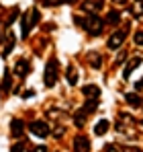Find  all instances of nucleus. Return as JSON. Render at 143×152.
I'll use <instances>...</instances> for the list:
<instances>
[{
  "instance_id": "nucleus-14",
  "label": "nucleus",
  "mask_w": 143,
  "mask_h": 152,
  "mask_svg": "<svg viewBox=\"0 0 143 152\" xmlns=\"http://www.w3.org/2000/svg\"><path fill=\"white\" fill-rule=\"evenodd\" d=\"M108 127H110V121H108V119H100V121L94 126V134L96 136H102V134H106Z\"/></svg>"
},
{
  "instance_id": "nucleus-11",
  "label": "nucleus",
  "mask_w": 143,
  "mask_h": 152,
  "mask_svg": "<svg viewBox=\"0 0 143 152\" xmlns=\"http://www.w3.org/2000/svg\"><path fill=\"white\" fill-rule=\"evenodd\" d=\"M139 64H141V58H131V62H129V64L125 66V70H123V76H125V78H129V76H131V72H133Z\"/></svg>"
},
{
  "instance_id": "nucleus-9",
  "label": "nucleus",
  "mask_w": 143,
  "mask_h": 152,
  "mask_svg": "<svg viewBox=\"0 0 143 152\" xmlns=\"http://www.w3.org/2000/svg\"><path fill=\"white\" fill-rule=\"evenodd\" d=\"M82 93H84L88 99H98V97H100V88H98L96 84H88V86H84Z\"/></svg>"
},
{
  "instance_id": "nucleus-28",
  "label": "nucleus",
  "mask_w": 143,
  "mask_h": 152,
  "mask_svg": "<svg viewBox=\"0 0 143 152\" xmlns=\"http://www.w3.org/2000/svg\"><path fill=\"white\" fill-rule=\"evenodd\" d=\"M33 95H35V93H33V91H27V93H25L23 97H25V99H29V97H33Z\"/></svg>"
},
{
  "instance_id": "nucleus-15",
  "label": "nucleus",
  "mask_w": 143,
  "mask_h": 152,
  "mask_svg": "<svg viewBox=\"0 0 143 152\" xmlns=\"http://www.w3.org/2000/svg\"><path fill=\"white\" fill-rule=\"evenodd\" d=\"M125 101L129 103L131 107H141V97L137 95V93H129V95H125Z\"/></svg>"
},
{
  "instance_id": "nucleus-25",
  "label": "nucleus",
  "mask_w": 143,
  "mask_h": 152,
  "mask_svg": "<svg viewBox=\"0 0 143 152\" xmlns=\"http://www.w3.org/2000/svg\"><path fill=\"white\" fill-rule=\"evenodd\" d=\"M47 6H59V4H64L66 0H43Z\"/></svg>"
},
{
  "instance_id": "nucleus-12",
  "label": "nucleus",
  "mask_w": 143,
  "mask_h": 152,
  "mask_svg": "<svg viewBox=\"0 0 143 152\" xmlns=\"http://www.w3.org/2000/svg\"><path fill=\"white\" fill-rule=\"evenodd\" d=\"M29 31H31V19H29V12H25L23 17H21V33H23V39L29 35Z\"/></svg>"
},
{
  "instance_id": "nucleus-23",
  "label": "nucleus",
  "mask_w": 143,
  "mask_h": 152,
  "mask_svg": "<svg viewBox=\"0 0 143 152\" xmlns=\"http://www.w3.org/2000/svg\"><path fill=\"white\" fill-rule=\"evenodd\" d=\"M133 41H135L137 45H143V31H137V33L133 35Z\"/></svg>"
},
{
  "instance_id": "nucleus-32",
  "label": "nucleus",
  "mask_w": 143,
  "mask_h": 152,
  "mask_svg": "<svg viewBox=\"0 0 143 152\" xmlns=\"http://www.w3.org/2000/svg\"><path fill=\"white\" fill-rule=\"evenodd\" d=\"M66 2H76V0H66Z\"/></svg>"
},
{
  "instance_id": "nucleus-10",
  "label": "nucleus",
  "mask_w": 143,
  "mask_h": 152,
  "mask_svg": "<svg viewBox=\"0 0 143 152\" xmlns=\"http://www.w3.org/2000/svg\"><path fill=\"white\" fill-rule=\"evenodd\" d=\"M88 62H90V66H92L94 70H98V68L102 66V56H100L98 51H90V53H88Z\"/></svg>"
},
{
  "instance_id": "nucleus-31",
  "label": "nucleus",
  "mask_w": 143,
  "mask_h": 152,
  "mask_svg": "<svg viewBox=\"0 0 143 152\" xmlns=\"http://www.w3.org/2000/svg\"><path fill=\"white\" fill-rule=\"evenodd\" d=\"M115 2H117V4H125L127 0H115Z\"/></svg>"
},
{
  "instance_id": "nucleus-24",
  "label": "nucleus",
  "mask_w": 143,
  "mask_h": 152,
  "mask_svg": "<svg viewBox=\"0 0 143 152\" xmlns=\"http://www.w3.org/2000/svg\"><path fill=\"white\" fill-rule=\"evenodd\" d=\"M25 150V142H17L12 148H10V152H23Z\"/></svg>"
},
{
  "instance_id": "nucleus-26",
  "label": "nucleus",
  "mask_w": 143,
  "mask_h": 152,
  "mask_svg": "<svg viewBox=\"0 0 143 152\" xmlns=\"http://www.w3.org/2000/svg\"><path fill=\"white\" fill-rule=\"evenodd\" d=\"M123 150L125 152H143V150H139V148H131V146H125Z\"/></svg>"
},
{
  "instance_id": "nucleus-17",
  "label": "nucleus",
  "mask_w": 143,
  "mask_h": 152,
  "mask_svg": "<svg viewBox=\"0 0 143 152\" xmlns=\"http://www.w3.org/2000/svg\"><path fill=\"white\" fill-rule=\"evenodd\" d=\"M29 19H31V27L39 25V21H41V12H39V8H31V10H29Z\"/></svg>"
},
{
  "instance_id": "nucleus-18",
  "label": "nucleus",
  "mask_w": 143,
  "mask_h": 152,
  "mask_svg": "<svg viewBox=\"0 0 143 152\" xmlns=\"http://www.w3.org/2000/svg\"><path fill=\"white\" fill-rule=\"evenodd\" d=\"M14 43H17V39H14V35H8V43H6V48L2 51V58H6V56H10V51L14 50Z\"/></svg>"
},
{
  "instance_id": "nucleus-22",
  "label": "nucleus",
  "mask_w": 143,
  "mask_h": 152,
  "mask_svg": "<svg viewBox=\"0 0 143 152\" xmlns=\"http://www.w3.org/2000/svg\"><path fill=\"white\" fill-rule=\"evenodd\" d=\"M17 17H19V8H12V12H10V17H8V19L4 21V23H6V27H8V25H12V23L17 21Z\"/></svg>"
},
{
  "instance_id": "nucleus-2",
  "label": "nucleus",
  "mask_w": 143,
  "mask_h": 152,
  "mask_svg": "<svg viewBox=\"0 0 143 152\" xmlns=\"http://www.w3.org/2000/svg\"><path fill=\"white\" fill-rule=\"evenodd\" d=\"M57 78H59V62H57V58H49L47 66H45V86H55V82H57Z\"/></svg>"
},
{
  "instance_id": "nucleus-29",
  "label": "nucleus",
  "mask_w": 143,
  "mask_h": 152,
  "mask_svg": "<svg viewBox=\"0 0 143 152\" xmlns=\"http://www.w3.org/2000/svg\"><path fill=\"white\" fill-rule=\"evenodd\" d=\"M35 152H47V148H45V146H39V148H37Z\"/></svg>"
},
{
  "instance_id": "nucleus-3",
  "label": "nucleus",
  "mask_w": 143,
  "mask_h": 152,
  "mask_svg": "<svg viewBox=\"0 0 143 152\" xmlns=\"http://www.w3.org/2000/svg\"><path fill=\"white\" fill-rule=\"evenodd\" d=\"M29 129H31V134L37 136V138H47V136H49V126L43 121V119H35V121H31V124H29Z\"/></svg>"
},
{
  "instance_id": "nucleus-30",
  "label": "nucleus",
  "mask_w": 143,
  "mask_h": 152,
  "mask_svg": "<svg viewBox=\"0 0 143 152\" xmlns=\"http://www.w3.org/2000/svg\"><path fill=\"white\" fill-rule=\"evenodd\" d=\"M106 152H117V150H115V146H106Z\"/></svg>"
},
{
  "instance_id": "nucleus-20",
  "label": "nucleus",
  "mask_w": 143,
  "mask_h": 152,
  "mask_svg": "<svg viewBox=\"0 0 143 152\" xmlns=\"http://www.w3.org/2000/svg\"><path fill=\"white\" fill-rule=\"evenodd\" d=\"M76 82H78V72H76V68H74V66H70V68H68V84L74 86Z\"/></svg>"
},
{
  "instance_id": "nucleus-1",
  "label": "nucleus",
  "mask_w": 143,
  "mask_h": 152,
  "mask_svg": "<svg viewBox=\"0 0 143 152\" xmlns=\"http://www.w3.org/2000/svg\"><path fill=\"white\" fill-rule=\"evenodd\" d=\"M74 21H76V25L84 27V29L88 31V35H94V37H98V35L102 33V29H104V21H102L100 17H96V15H88L86 19L76 17Z\"/></svg>"
},
{
  "instance_id": "nucleus-8",
  "label": "nucleus",
  "mask_w": 143,
  "mask_h": 152,
  "mask_svg": "<svg viewBox=\"0 0 143 152\" xmlns=\"http://www.w3.org/2000/svg\"><path fill=\"white\" fill-rule=\"evenodd\" d=\"M102 8V0H88L86 4H82V10H88V12H98Z\"/></svg>"
},
{
  "instance_id": "nucleus-5",
  "label": "nucleus",
  "mask_w": 143,
  "mask_h": 152,
  "mask_svg": "<svg viewBox=\"0 0 143 152\" xmlns=\"http://www.w3.org/2000/svg\"><path fill=\"white\" fill-rule=\"evenodd\" d=\"M74 150L76 152H90V140L86 136H76L74 138Z\"/></svg>"
},
{
  "instance_id": "nucleus-6",
  "label": "nucleus",
  "mask_w": 143,
  "mask_h": 152,
  "mask_svg": "<svg viewBox=\"0 0 143 152\" xmlns=\"http://www.w3.org/2000/svg\"><path fill=\"white\" fill-rule=\"evenodd\" d=\"M23 132H25L23 119H12V121H10V134H12V138H21Z\"/></svg>"
},
{
  "instance_id": "nucleus-16",
  "label": "nucleus",
  "mask_w": 143,
  "mask_h": 152,
  "mask_svg": "<svg viewBox=\"0 0 143 152\" xmlns=\"http://www.w3.org/2000/svg\"><path fill=\"white\" fill-rule=\"evenodd\" d=\"M106 23H108V25H119V23H121V12H119V10H108V15H106Z\"/></svg>"
},
{
  "instance_id": "nucleus-19",
  "label": "nucleus",
  "mask_w": 143,
  "mask_h": 152,
  "mask_svg": "<svg viewBox=\"0 0 143 152\" xmlns=\"http://www.w3.org/2000/svg\"><path fill=\"white\" fill-rule=\"evenodd\" d=\"M86 113H92V111H96L98 109V99H88V101L84 103V107H82Z\"/></svg>"
},
{
  "instance_id": "nucleus-13",
  "label": "nucleus",
  "mask_w": 143,
  "mask_h": 152,
  "mask_svg": "<svg viewBox=\"0 0 143 152\" xmlns=\"http://www.w3.org/2000/svg\"><path fill=\"white\" fill-rule=\"evenodd\" d=\"M10 84H12V80H10V72H6L4 78H2V84H0V95H2V97L10 93Z\"/></svg>"
},
{
  "instance_id": "nucleus-27",
  "label": "nucleus",
  "mask_w": 143,
  "mask_h": 152,
  "mask_svg": "<svg viewBox=\"0 0 143 152\" xmlns=\"http://www.w3.org/2000/svg\"><path fill=\"white\" fill-rule=\"evenodd\" d=\"M141 88H143V80H139V82L135 84V91H141Z\"/></svg>"
},
{
  "instance_id": "nucleus-4",
  "label": "nucleus",
  "mask_w": 143,
  "mask_h": 152,
  "mask_svg": "<svg viewBox=\"0 0 143 152\" xmlns=\"http://www.w3.org/2000/svg\"><path fill=\"white\" fill-rule=\"evenodd\" d=\"M127 31H129V25H125V29H121V31H115V33L110 35V39L106 41L108 50H117V48H121V43L125 41V35H127Z\"/></svg>"
},
{
  "instance_id": "nucleus-21",
  "label": "nucleus",
  "mask_w": 143,
  "mask_h": 152,
  "mask_svg": "<svg viewBox=\"0 0 143 152\" xmlns=\"http://www.w3.org/2000/svg\"><path fill=\"white\" fill-rule=\"evenodd\" d=\"M84 117H86V111L82 109V111H78V113L74 115V119H76L74 124H76V126H78V127H82V126H84Z\"/></svg>"
},
{
  "instance_id": "nucleus-7",
  "label": "nucleus",
  "mask_w": 143,
  "mask_h": 152,
  "mask_svg": "<svg viewBox=\"0 0 143 152\" xmlns=\"http://www.w3.org/2000/svg\"><path fill=\"white\" fill-rule=\"evenodd\" d=\"M31 72V66H29V62L27 60H19L17 62V66H14V74L21 76V78H25V76Z\"/></svg>"
}]
</instances>
